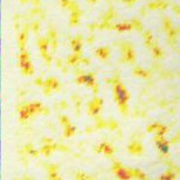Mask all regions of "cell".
I'll list each match as a JSON object with an SVG mask.
<instances>
[{
	"instance_id": "7a4b0ae2",
	"label": "cell",
	"mask_w": 180,
	"mask_h": 180,
	"mask_svg": "<svg viewBox=\"0 0 180 180\" xmlns=\"http://www.w3.org/2000/svg\"><path fill=\"white\" fill-rule=\"evenodd\" d=\"M157 145L159 147L161 153H164V154L167 153V145H166V143H165V140H158V141H157Z\"/></svg>"
},
{
	"instance_id": "6da1fadb",
	"label": "cell",
	"mask_w": 180,
	"mask_h": 180,
	"mask_svg": "<svg viewBox=\"0 0 180 180\" xmlns=\"http://www.w3.org/2000/svg\"><path fill=\"white\" fill-rule=\"evenodd\" d=\"M115 95H116V98H117L118 104H120L122 107H124L125 103H127V101L129 100V95H127L125 88L123 87L122 84H117L115 87Z\"/></svg>"
}]
</instances>
